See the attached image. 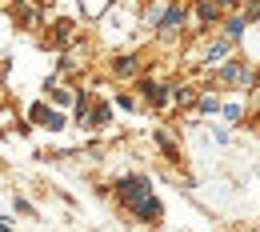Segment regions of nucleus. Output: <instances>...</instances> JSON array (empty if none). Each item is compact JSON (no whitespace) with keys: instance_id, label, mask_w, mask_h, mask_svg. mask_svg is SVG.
Listing matches in <instances>:
<instances>
[{"instance_id":"nucleus-1","label":"nucleus","mask_w":260,"mask_h":232,"mask_svg":"<svg viewBox=\"0 0 260 232\" xmlns=\"http://www.w3.org/2000/svg\"><path fill=\"white\" fill-rule=\"evenodd\" d=\"M116 192H120V196H124V200L148 196V180H136V176H132V180H120V184H116Z\"/></svg>"},{"instance_id":"nucleus-2","label":"nucleus","mask_w":260,"mask_h":232,"mask_svg":"<svg viewBox=\"0 0 260 232\" xmlns=\"http://www.w3.org/2000/svg\"><path fill=\"white\" fill-rule=\"evenodd\" d=\"M180 24H184V8H168L164 20H160V28H164V32H172V28H180Z\"/></svg>"},{"instance_id":"nucleus-3","label":"nucleus","mask_w":260,"mask_h":232,"mask_svg":"<svg viewBox=\"0 0 260 232\" xmlns=\"http://www.w3.org/2000/svg\"><path fill=\"white\" fill-rule=\"evenodd\" d=\"M136 208H140V216H144V220H160V204H156V200H140Z\"/></svg>"},{"instance_id":"nucleus-4","label":"nucleus","mask_w":260,"mask_h":232,"mask_svg":"<svg viewBox=\"0 0 260 232\" xmlns=\"http://www.w3.org/2000/svg\"><path fill=\"white\" fill-rule=\"evenodd\" d=\"M244 32V16H236V20H228V36H240Z\"/></svg>"},{"instance_id":"nucleus-5","label":"nucleus","mask_w":260,"mask_h":232,"mask_svg":"<svg viewBox=\"0 0 260 232\" xmlns=\"http://www.w3.org/2000/svg\"><path fill=\"white\" fill-rule=\"evenodd\" d=\"M224 52H228V44H216V48H208V60H220Z\"/></svg>"},{"instance_id":"nucleus-6","label":"nucleus","mask_w":260,"mask_h":232,"mask_svg":"<svg viewBox=\"0 0 260 232\" xmlns=\"http://www.w3.org/2000/svg\"><path fill=\"white\" fill-rule=\"evenodd\" d=\"M220 4H236V0H220Z\"/></svg>"}]
</instances>
